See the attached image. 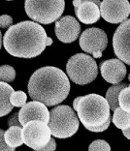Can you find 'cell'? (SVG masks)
Returning <instances> with one entry per match:
<instances>
[{
    "label": "cell",
    "mask_w": 130,
    "mask_h": 151,
    "mask_svg": "<svg viewBox=\"0 0 130 151\" xmlns=\"http://www.w3.org/2000/svg\"><path fill=\"white\" fill-rule=\"evenodd\" d=\"M52 132L49 125L43 121L33 120L22 127V139L26 146L33 150H39L50 142Z\"/></svg>",
    "instance_id": "obj_7"
},
{
    "label": "cell",
    "mask_w": 130,
    "mask_h": 151,
    "mask_svg": "<svg viewBox=\"0 0 130 151\" xmlns=\"http://www.w3.org/2000/svg\"><path fill=\"white\" fill-rule=\"evenodd\" d=\"M128 80H129V81H130V74H129V76H128Z\"/></svg>",
    "instance_id": "obj_29"
},
{
    "label": "cell",
    "mask_w": 130,
    "mask_h": 151,
    "mask_svg": "<svg viewBox=\"0 0 130 151\" xmlns=\"http://www.w3.org/2000/svg\"><path fill=\"white\" fill-rule=\"evenodd\" d=\"M1 46H2V34L1 31H0V49H1Z\"/></svg>",
    "instance_id": "obj_28"
},
{
    "label": "cell",
    "mask_w": 130,
    "mask_h": 151,
    "mask_svg": "<svg viewBox=\"0 0 130 151\" xmlns=\"http://www.w3.org/2000/svg\"><path fill=\"white\" fill-rule=\"evenodd\" d=\"M73 109L88 131L103 132L110 126L111 109L106 98L101 95L88 94L77 97L73 102Z\"/></svg>",
    "instance_id": "obj_3"
},
{
    "label": "cell",
    "mask_w": 130,
    "mask_h": 151,
    "mask_svg": "<svg viewBox=\"0 0 130 151\" xmlns=\"http://www.w3.org/2000/svg\"><path fill=\"white\" fill-rule=\"evenodd\" d=\"M53 44L42 25L35 22H22L8 28L3 38L7 52L15 57L33 58Z\"/></svg>",
    "instance_id": "obj_1"
},
{
    "label": "cell",
    "mask_w": 130,
    "mask_h": 151,
    "mask_svg": "<svg viewBox=\"0 0 130 151\" xmlns=\"http://www.w3.org/2000/svg\"><path fill=\"white\" fill-rule=\"evenodd\" d=\"M78 114L69 106H57L50 111L49 127L57 139H67L77 133L80 125Z\"/></svg>",
    "instance_id": "obj_4"
},
{
    "label": "cell",
    "mask_w": 130,
    "mask_h": 151,
    "mask_svg": "<svg viewBox=\"0 0 130 151\" xmlns=\"http://www.w3.org/2000/svg\"><path fill=\"white\" fill-rule=\"evenodd\" d=\"M14 92V88L7 82L0 81V117L9 114L13 109L10 97Z\"/></svg>",
    "instance_id": "obj_15"
},
{
    "label": "cell",
    "mask_w": 130,
    "mask_h": 151,
    "mask_svg": "<svg viewBox=\"0 0 130 151\" xmlns=\"http://www.w3.org/2000/svg\"><path fill=\"white\" fill-rule=\"evenodd\" d=\"M108 46V37L100 28L92 27L82 33L80 47L84 51L90 53L95 58L102 57V51Z\"/></svg>",
    "instance_id": "obj_8"
},
{
    "label": "cell",
    "mask_w": 130,
    "mask_h": 151,
    "mask_svg": "<svg viewBox=\"0 0 130 151\" xmlns=\"http://www.w3.org/2000/svg\"><path fill=\"white\" fill-rule=\"evenodd\" d=\"M113 47L119 60L130 65V19L119 25L113 36Z\"/></svg>",
    "instance_id": "obj_10"
},
{
    "label": "cell",
    "mask_w": 130,
    "mask_h": 151,
    "mask_svg": "<svg viewBox=\"0 0 130 151\" xmlns=\"http://www.w3.org/2000/svg\"><path fill=\"white\" fill-rule=\"evenodd\" d=\"M124 135L125 138H127L128 139H130V128L127 129V130H125V131H124Z\"/></svg>",
    "instance_id": "obj_27"
},
{
    "label": "cell",
    "mask_w": 130,
    "mask_h": 151,
    "mask_svg": "<svg viewBox=\"0 0 130 151\" xmlns=\"http://www.w3.org/2000/svg\"><path fill=\"white\" fill-rule=\"evenodd\" d=\"M8 126L9 127H13V126H18V127H22L20 121V114L19 112H16L8 119Z\"/></svg>",
    "instance_id": "obj_25"
},
{
    "label": "cell",
    "mask_w": 130,
    "mask_h": 151,
    "mask_svg": "<svg viewBox=\"0 0 130 151\" xmlns=\"http://www.w3.org/2000/svg\"><path fill=\"white\" fill-rule=\"evenodd\" d=\"M64 7V0H25V2L26 15L42 24L57 22L63 14Z\"/></svg>",
    "instance_id": "obj_5"
},
{
    "label": "cell",
    "mask_w": 130,
    "mask_h": 151,
    "mask_svg": "<svg viewBox=\"0 0 130 151\" xmlns=\"http://www.w3.org/2000/svg\"><path fill=\"white\" fill-rule=\"evenodd\" d=\"M16 78V71L10 65L0 66V81L11 82Z\"/></svg>",
    "instance_id": "obj_19"
},
{
    "label": "cell",
    "mask_w": 130,
    "mask_h": 151,
    "mask_svg": "<svg viewBox=\"0 0 130 151\" xmlns=\"http://www.w3.org/2000/svg\"><path fill=\"white\" fill-rule=\"evenodd\" d=\"M5 131L0 129V151H15V148H12L7 145L4 138Z\"/></svg>",
    "instance_id": "obj_24"
},
{
    "label": "cell",
    "mask_w": 130,
    "mask_h": 151,
    "mask_svg": "<svg viewBox=\"0 0 130 151\" xmlns=\"http://www.w3.org/2000/svg\"><path fill=\"white\" fill-rule=\"evenodd\" d=\"M119 107L124 111L130 112V86L122 89L118 97Z\"/></svg>",
    "instance_id": "obj_20"
},
{
    "label": "cell",
    "mask_w": 130,
    "mask_h": 151,
    "mask_svg": "<svg viewBox=\"0 0 130 151\" xmlns=\"http://www.w3.org/2000/svg\"><path fill=\"white\" fill-rule=\"evenodd\" d=\"M7 1H12V0H7Z\"/></svg>",
    "instance_id": "obj_30"
},
{
    "label": "cell",
    "mask_w": 130,
    "mask_h": 151,
    "mask_svg": "<svg viewBox=\"0 0 130 151\" xmlns=\"http://www.w3.org/2000/svg\"><path fill=\"white\" fill-rule=\"evenodd\" d=\"M112 121L117 128L125 131L130 128V112L124 111L121 107H118L114 111Z\"/></svg>",
    "instance_id": "obj_18"
},
{
    "label": "cell",
    "mask_w": 130,
    "mask_h": 151,
    "mask_svg": "<svg viewBox=\"0 0 130 151\" xmlns=\"http://www.w3.org/2000/svg\"><path fill=\"white\" fill-rule=\"evenodd\" d=\"M75 14L81 22L84 24H92L100 19V5L99 0H73Z\"/></svg>",
    "instance_id": "obj_11"
},
{
    "label": "cell",
    "mask_w": 130,
    "mask_h": 151,
    "mask_svg": "<svg viewBox=\"0 0 130 151\" xmlns=\"http://www.w3.org/2000/svg\"><path fill=\"white\" fill-rule=\"evenodd\" d=\"M66 72L73 82L84 85L90 83L96 78L98 67L91 56L84 53H77L68 60Z\"/></svg>",
    "instance_id": "obj_6"
},
{
    "label": "cell",
    "mask_w": 130,
    "mask_h": 151,
    "mask_svg": "<svg viewBox=\"0 0 130 151\" xmlns=\"http://www.w3.org/2000/svg\"><path fill=\"white\" fill-rule=\"evenodd\" d=\"M27 96L23 91H14L11 97H10V102L13 105V107H23L26 104Z\"/></svg>",
    "instance_id": "obj_21"
},
{
    "label": "cell",
    "mask_w": 130,
    "mask_h": 151,
    "mask_svg": "<svg viewBox=\"0 0 130 151\" xmlns=\"http://www.w3.org/2000/svg\"><path fill=\"white\" fill-rule=\"evenodd\" d=\"M4 138L7 145L12 147V148H17L19 146H22L23 145L22 128L18 126L9 127V129L5 131Z\"/></svg>",
    "instance_id": "obj_16"
},
{
    "label": "cell",
    "mask_w": 130,
    "mask_h": 151,
    "mask_svg": "<svg viewBox=\"0 0 130 151\" xmlns=\"http://www.w3.org/2000/svg\"><path fill=\"white\" fill-rule=\"evenodd\" d=\"M125 87H127L126 83H118L114 84L113 86H111L106 92V100H107L110 109L112 111H115L116 109H118L119 107V103H118V97L119 93L122 89H124Z\"/></svg>",
    "instance_id": "obj_17"
},
{
    "label": "cell",
    "mask_w": 130,
    "mask_h": 151,
    "mask_svg": "<svg viewBox=\"0 0 130 151\" xmlns=\"http://www.w3.org/2000/svg\"><path fill=\"white\" fill-rule=\"evenodd\" d=\"M69 92V78L62 70L56 67L40 68L34 72L28 82V94L31 99L48 107L62 103Z\"/></svg>",
    "instance_id": "obj_2"
},
{
    "label": "cell",
    "mask_w": 130,
    "mask_h": 151,
    "mask_svg": "<svg viewBox=\"0 0 130 151\" xmlns=\"http://www.w3.org/2000/svg\"><path fill=\"white\" fill-rule=\"evenodd\" d=\"M13 19L8 15L0 16V28H10L12 26Z\"/></svg>",
    "instance_id": "obj_23"
},
{
    "label": "cell",
    "mask_w": 130,
    "mask_h": 151,
    "mask_svg": "<svg viewBox=\"0 0 130 151\" xmlns=\"http://www.w3.org/2000/svg\"><path fill=\"white\" fill-rule=\"evenodd\" d=\"M101 17L106 22L122 23L130 14V3L128 0H103L100 5Z\"/></svg>",
    "instance_id": "obj_9"
},
{
    "label": "cell",
    "mask_w": 130,
    "mask_h": 151,
    "mask_svg": "<svg viewBox=\"0 0 130 151\" xmlns=\"http://www.w3.org/2000/svg\"><path fill=\"white\" fill-rule=\"evenodd\" d=\"M56 148V140H54L53 139H51L50 142L48 143V145L43 147L42 149H39V150H35V151H54Z\"/></svg>",
    "instance_id": "obj_26"
},
{
    "label": "cell",
    "mask_w": 130,
    "mask_h": 151,
    "mask_svg": "<svg viewBox=\"0 0 130 151\" xmlns=\"http://www.w3.org/2000/svg\"><path fill=\"white\" fill-rule=\"evenodd\" d=\"M100 72L104 80L109 83L118 84L126 76V67L119 59H109L100 64Z\"/></svg>",
    "instance_id": "obj_14"
},
{
    "label": "cell",
    "mask_w": 130,
    "mask_h": 151,
    "mask_svg": "<svg viewBox=\"0 0 130 151\" xmlns=\"http://www.w3.org/2000/svg\"><path fill=\"white\" fill-rule=\"evenodd\" d=\"M88 151H111V147L105 140L96 139L90 143Z\"/></svg>",
    "instance_id": "obj_22"
},
{
    "label": "cell",
    "mask_w": 130,
    "mask_h": 151,
    "mask_svg": "<svg viewBox=\"0 0 130 151\" xmlns=\"http://www.w3.org/2000/svg\"><path fill=\"white\" fill-rule=\"evenodd\" d=\"M20 124L23 127L26 123L33 120H39L49 124L50 111L47 106L38 101H32L23 106L19 112Z\"/></svg>",
    "instance_id": "obj_13"
},
{
    "label": "cell",
    "mask_w": 130,
    "mask_h": 151,
    "mask_svg": "<svg viewBox=\"0 0 130 151\" xmlns=\"http://www.w3.org/2000/svg\"><path fill=\"white\" fill-rule=\"evenodd\" d=\"M54 31L60 42L68 44L78 39L81 32V25L72 16H65L56 22Z\"/></svg>",
    "instance_id": "obj_12"
}]
</instances>
